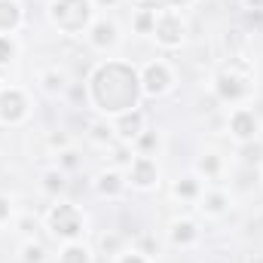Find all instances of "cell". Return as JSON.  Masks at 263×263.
I'll list each match as a JSON object with an SVG mask.
<instances>
[{"mask_svg":"<svg viewBox=\"0 0 263 263\" xmlns=\"http://www.w3.org/2000/svg\"><path fill=\"white\" fill-rule=\"evenodd\" d=\"M25 117H28V98H25V92L15 89V86L0 89V123L15 126V123H22Z\"/></svg>","mask_w":263,"mask_h":263,"instance_id":"5","label":"cell"},{"mask_svg":"<svg viewBox=\"0 0 263 263\" xmlns=\"http://www.w3.org/2000/svg\"><path fill=\"white\" fill-rule=\"evenodd\" d=\"M129 181L135 187H141V190H150L156 181H159V165H156V159H150V156H135L129 165Z\"/></svg>","mask_w":263,"mask_h":263,"instance_id":"9","label":"cell"},{"mask_svg":"<svg viewBox=\"0 0 263 263\" xmlns=\"http://www.w3.org/2000/svg\"><path fill=\"white\" fill-rule=\"evenodd\" d=\"M101 251L104 254H120V239L117 236H104L101 239Z\"/></svg>","mask_w":263,"mask_h":263,"instance_id":"26","label":"cell"},{"mask_svg":"<svg viewBox=\"0 0 263 263\" xmlns=\"http://www.w3.org/2000/svg\"><path fill=\"white\" fill-rule=\"evenodd\" d=\"M248 83L239 77V73H233V70H223V73H217L214 77V95L220 98V101H242L245 95H248Z\"/></svg>","mask_w":263,"mask_h":263,"instance_id":"8","label":"cell"},{"mask_svg":"<svg viewBox=\"0 0 263 263\" xmlns=\"http://www.w3.org/2000/svg\"><path fill=\"white\" fill-rule=\"evenodd\" d=\"M257 132H260V120L254 117V110H248V107H236V110L230 114V135H233L236 141L248 144V141H254Z\"/></svg>","mask_w":263,"mask_h":263,"instance_id":"7","label":"cell"},{"mask_svg":"<svg viewBox=\"0 0 263 263\" xmlns=\"http://www.w3.org/2000/svg\"><path fill=\"white\" fill-rule=\"evenodd\" d=\"M49 3H52V0H49Z\"/></svg>","mask_w":263,"mask_h":263,"instance_id":"35","label":"cell"},{"mask_svg":"<svg viewBox=\"0 0 263 263\" xmlns=\"http://www.w3.org/2000/svg\"><path fill=\"white\" fill-rule=\"evenodd\" d=\"M199 172H202L205 178H217V175H220V156H217V153H205V156L199 159Z\"/></svg>","mask_w":263,"mask_h":263,"instance_id":"19","label":"cell"},{"mask_svg":"<svg viewBox=\"0 0 263 263\" xmlns=\"http://www.w3.org/2000/svg\"><path fill=\"white\" fill-rule=\"evenodd\" d=\"M199 236L196 223L193 220H175L172 223V230H168V239H172V245H178V248H187V245H193Z\"/></svg>","mask_w":263,"mask_h":263,"instance_id":"12","label":"cell"},{"mask_svg":"<svg viewBox=\"0 0 263 263\" xmlns=\"http://www.w3.org/2000/svg\"><path fill=\"white\" fill-rule=\"evenodd\" d=\"M15 59V43L9 34H0V65H9Z\"/></svg>","mask_w":263,"mask_h":263,"instance_id":"22","label":"cell"},{"mask_svg":"<svg viewBox=\"0 0 263 263\" xmlns=\"http://www.w3.org/2000/svg\"><path fill=\"white\" fill-rule=\"evenodd\" d=\"M22 25V6L15 0H0V34H9Z\"/></svg>","mask_w":263,"mask_h":263,"instance_id":"13","label":"cell"},{"mask_svg":"<svg viewBox=\"0 0 263 263\" xmlns=\"http://www.w3.org/2000/svg\"><path fill=\"white\" fill-rule=\"evenodd\" d=\"M43 190H46V193H52V196H55V193H62V190H65V175H62L59 168L46 172V175H43Z\"/></svg>","mask_w":263,"mask_h":263,"instance_id":"20","label":"cell"},{"mask_svg":"<svg viewBox=\"0 0 263 263\" xmlns=\"http://www.w3.org/2000/svg\"><path fill=\"white\" fill-rule=\"evenodd\" d=\"M59 263H92V251L83 242H67L59 254Z\"/></svg>","mask_w":263,"mask_h":263,"instance_id":"14","label":"cell"},{"mask_svg":"<svg viewBox=\"0 0 263 263\" xmlns=\"http://www.w3.org/2000/svg\"><path fill=\"white\" fill-rule=\"evenodd\" d=\"M245 3H248L251 9H263V0H245Z\"/></svg>","mask_w":263,"mask_h":263,"instance_id":"33","label":"cell"},{"mask_svg":"<svg viewBox=\"0 0 263 263\" xmlns=\"http://www.w3.org/2000/svg\"><path fill=\"white\" fill-rule=\"evenodd\" d=\"M227 205H230V196H227L223 190H208V193L202 196V208H205V214H211V217L223 214Z\"/></svg>","mask_w":263,"mask_h":263,"instance_id":"15","label":"cell"},{"mask_svg":"<svg viewBox=\"0 0 263 263\" xmlns=\"http://www.w3.org/2000/svg\"><path fill=\"white\" fill-rule=\"evenodd\" d=\"M92 6H107L110 9V6H117V0H92Z\"/></svg>","mask_w":263,"mask_h":263,"instance_id":"32","label":"cell"},{"mask_svg":"<svg viewBox=\"0 0 263 263\" xmlns=\"http://www.w3.org/2000/svg\"><path fill=\"white\" fill-rule=\"evenodd\" d=\"M114 132H117L123 141H138V138L144 135V114H141L138 107H135V110H126V114H120Z\"/></svg>","mask_w":263,"mask_h":263,"instance_id":"11","label":"cell"},{"mask_svg":"<svg viewBox=\"0 0 263 263\" xmlns=\"http://www.w3.org/2000/svg\"><path fill=\"white\" fill-rule=\"evenodd\" d=\"M49 144H52V147H65L67 138H65V135H52V138H49Z\"/></svg>","mask_w":263,"mask_h":263,"instance_id":"31","label":"cell"},{"mask_svg":"<svg viewBox=\"0 0 263 263\" xmlns=\"http://www.w3.org/2000/svg\"><path fill=\"white\" fill-rule=\"evenodd\" d=\"M117 25L110 22V18H95L92 25H89V43L95 46V49H110V46H117Z\"/></svg>","mask_w":263,"mask_h":263,"instance_id":"10","label":"cell"},{"mask_svg":"<svg viewBox=\"0 0 263 263\" xmlns=\"http://www.w3.org/2000/svg\"><path fill=\"white\" fill-rule=\"evenodd\" d=\"M89 92H92V101L101 114H110V117H120L126 110L138 107V95H141V77L132 65L123 62H107L101 65L92 80H89Z\"/></svg>","mask_w":263,"mask_h":263,"instance_id":"1","label":"cell"},{"mask_svg":"<svg viewBox=\"0 0 263 263\" xmlns=\"http://www.w3.org/2000/svg\"><path fill=\"white\" fill-rule=\"evenodd\" d=\"M184 18L175 12V9H165L156 15V25H153V34H156V43L165 46V49H178L184 43Z\"/></svg>","mask_w":263,"mask_h":263,"instance_id":"4","label":"cell"},{"mask_svg":"<svg viewBox=\"0 0 263 263\" xmlns=\"http://www.w3.org/2000/svg\"><path fill=\"white\" fill-rule=\"evenodd\" d=\"M59 162H62V168H77V165H80V159H77V153H73V150H65Z\"/></svg>","mask_w":263,"mask_h":263,"instance_id":"27","label":"cell"},{"mask_svg":"<svg viewBox=\"0 0 263 263\" xmlns=\"http://www.w3.org/2000/svg\"><path fill=\"white\" fill-rule=\"evenodd\" d=\"M22 260L25 263H43V245L40 242H25L22 245Z\"/></svg>","mask_w":263,"mask_h":263,"instance_id":"21","label":"cell"},{"mask_svg":"<svg viewBox=\"0 0 263 263\" xmlns=\"http://www.w3.org/2000/svg\"><path fill=\"white\" fill-rule=\"evenodd\" d=\"M9 217H12V205H9L6 196H0V223H6Z\"/></svg>","mask_w":263,"mask_h":263,"instance_id":"29","label":"cell"},{"mask_svg":"<svg viewBox=\"0 0 263 263\" xmlns=\"http://www.w3.org/2000/svg\"><path fill=\"white\" fill-rule=\"evenodd\" d=\"M110 135H114V129H110V126H101V123L92 129V138H95V141H110Z\"/></svg>","mask_w":263,"mask_h":263,"instance_id":"28","label":"cell"},{"mask_svg":"<svg viewBox=\"0 0 263 263\" xmlns=\"http://www.w3.org/2000/svg\"><path fill=\"white\" fill-rule=\"evenodd\" d=\"M117 263H147V257L141 251H120L117 254Z\"/></svg>","mask_w":263,"mask_h":263,"instance_id":"25","label":"cell"},{"mask_svg":"<svg viewBox=\"0 0 263 263\" xmlns=\"http://www.w3.org/2000/svg\"><path fill=\"white\" fill-rule=\"evenodd\" d=\"M46 220H49L52 236H55V239H65V242H77V239L83 236V227H86V217H83L80 208L70 205V202L52 205L49 214H46Z\"/></svg>","mask_w":263,"mask_h":263,"instance_id":"3","label":"cell"},{"mask_svg":"<svg viewBox=\"0 0 263 263\" xmlns=\"http://www.w3.org/2000/svg\"><path fill=\"white\" fill-rule=\"evenodd\" d=\"M175 196L178 199H196L199 196V181L196 178H181L175 184Z\"/></svg>","mask_w":263,"mask_h":263,"instance_id":"17","label":"cell"},{"mask_svg":"<svg viewBox=\"0 0 263 263\" xmlns=\"http://www.w3.org/2000/svg\"><path fill=\"white\" fill-rule=\"evenodd\" d=\"M156 144H159V141H156L153 135H141V147H144V150H150V147H156Z\"/></svg>","mask_w":263,"mask_h":263,"instance_id":"30","label":"cell"},{"mask_svg":"<svg viewBox=\"0 0 263 263\" xmlns=\"http://www.w3.org/2000/svg\"><path fill=\"white\" fill-rule=\"evenodd\" d=\"M123 190V178L117 172H101L98 175V193L101 196H117Z\"/></svg>","mask_w":263,"mask_h":263,"instance_id":"16","label":"cell"},{"mask_svg":"<svg viewBox=\"0 0 263 263\" xmlns=\"http://www.w3.org/2000/svg\"><path fill=\"white\" fill-rule=\"evenodd\" d=\"M49 22L65 34H80L92 25V0H52Z\"/></svg>","mask_w":263,"mask_h":263,"instance_id":"2","label":"cell"},{"mask_svg":"<svg viewBox=\"0 0 263 263\" xmlns=\"http://www.w3.org/2000/svg\"><path fill=\"white\" fill-rule=\"evenodd\" d=\"M138 77H141V92H147V95H162L172 86V70L165 62H150Z\"/></svg>","mask_w":263,"mask_h":263,"instance_id":"6","label":"cell"},{"mask_svg":"<svg viewBox=\"0 0 263 263\" xmlns=\"http://www.w3.org/2000/svg\"><path fill=\"white\" fill-rule=\"evenodd\" d=\"M153 25H156V12L153 9H141L135 15V31L138 34H153Z\"/></svg>","mask_w":263,"mask_h":263,"instance_id":"18","label":"cell"},{"mask_svg":"<svg viewBox=\"0 0 263 263\" xmlns=\"http://www.w3.org/2000/svg\"><path fill=\"white\" fill-rule=\"evenodd\" d=\"M43 86H46L49 92H62V89H65V77L55 73V70H49V73L43 77Z\"/></svg>","mask_w":263,"mask_h":263,"instance_id":"23","label":"cell"},{"mask_svg":"<svg viewBox=\"0 0 263 263\" xmlns=\"http://www.w3.org/2000/svg\"><path fill=\"white\" fill-rule=\"evenodd\" d=\"M260 156H263V147H260V144H254V141H248V144L242 147V159H245V162H257Z\"/></svg>","mask_w":263,"mask_h":263,"instance_id":"24","label":"cell"},{"mask_svg":"<svg viewBox=\"0 0 263 263\" xmlns=\"http://www.w3.org/2000/svg\"><path fill=\"white\" fill-rule=\"evenodd\" d=\"M190 0H172V6H187Z\"/></svg>","mask_w":263,"mask_h":263,"instance_id":"34","label":"cell"}]
</instances>
